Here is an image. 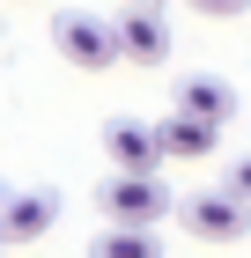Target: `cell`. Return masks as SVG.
I'll list each match as a JSON object with an SVG mask.
<instances>
[{
	"instance_id": "obj_1",
	"label": "cell",
	"mask_w": 251,
	"mask_h": 258,
	"mask_svg": "<svg viewBox=\"0 0 251 258\" xmlns=\"http://www.w3.org/2000/svg\"><path fill=\"white\" fill-rule=\"evenodd\" d=\"M96 207L111 221H148V229H155V221L170 214V184L155 177V170H118V177L96 184Z\"/></svg>"
},
{
	"instance_id": "obj_2",
	"label": "cell",
	"mask_w": 251,
	"mask_h": 258,
	"mask_svg": "<svg viewBox=\"0 0 251 258\" xmlns=\"http://www.w3.org/2000/svg\"><path fill=\"white\" fill-rule=\"evenodd\" d=\"M52 44H59V59L81 67V74H104V67H118V37H111V22H96L89 8H67V15L52 22Z\"/></svg>"
},
{
	"instance_id": "obj_3",
	"label": "cell",
	"mask_w": 251,
	"mask_h": 258,
	"mask_svg": "<svg viewBox=\"0 0 251 258\" xmlns=\"http://www.w3.org/2000/svg\"><path fill=\"white\" fill-rule=\"evenodd\" d=\"M111 37H118V59H133V67H163L170 59V22H163V8H126V15L111 22Z\"/></svg>"
},
{
	"instance_id": "obj_4",
	"label": "cell",
	"mask_w": 251,
	"mask_h": 258,
	"mask_svg": "<svg viewBox=\"0 0 251 258\" xmlns=\"http://www.w3.org/2000/svg\"><path fill=\"white\" fill-rule=\"evenodd\" d=\"M185 229H192L199 243H236L251 229V207L236 192H192L185 199Z\"/></svg>"
},
{
	"instance_id": "obj_5",
	"label": "cell",
	"mask_w": 251,
	"mask_h": 258,
	"mask_svg": "<svg viewBox=\"0 0 251 258\" xmlns=\"http://www.w3.org/2000/svg\"><path fill=\"white\" fill-rule=\"evenodd\" d=\"M104 155H111L118 170H163V162H170L148 118H111L104 125Z\"/></svg>"
},
{
	"instance_id": "obj_6",
	"label": "cell",
	"mask_w": 251,
	"mask_h": 258,
	"mask_svg": "<svg viewBox=\"0 0 251 258\" xmlns=\"http://www.w3.org/2000/svg\"><path fill=\"white\" fill-rule=\"evenodd\" d=\"M214 133H222V125H214V118H192V111H170V118H155V140H163V155H185V162L214 155Z\"/></svg>"
},
{
	"instance_id": "obj_7",
	"label": "cell",
	"mask_w": 251,
	"mask_h": 258,
	"mask_svg": "<svg viewBox=\"0 0 251 258\" xmlns=\"http://www.w3.org/2000/svg\"><path fill=\"white\" fill-rule=\"evenodd\" d=\"M177 111L229 125V118H236V89H229V81H214V74H185V81H177Z\"/></svg>"
},
{
	"instance_id": "obj_8",
	"label": "cell",
	"mask_w": 251,
	"mask_h": 258,
	"mask_svg": "<svg viewBox=\"0 0 251 258\" xmlns=\"http://www.w3.org/2000/svg\"><path fill=\"white\" fill-rule=\"evenodd\" d=\"M52 221H59V199H52V192H22V199H8L0 229H8V243H37Z\"/></svg>"
},
{
	"instance_id": "obj_9",
	"label": "cell",
	"mask_w": 251,
	"mask_h": 258,
	"mask_svg": "<svg viewBox=\"0 0 251 258\" xmlns=\"http://www.w3.org/2000/svg\"><path fill=\"white\" fill-rule=\"evenodd\" d=\"M89 258H163V243H155L148 221H111V229L89 243Z\"/></svg>"
},
{
	"instance_id": "obj_10",
	"label": "cell",
	"mask_w": 251,
	"mask_h": 258,
	"mask_svg": "<svg viewBox=\"0 0 251 258\" xmlns=\"http://www.w3.org/2000/svg\"><path fill=\"white\" fill-rule=\"evenodd\" d=\"M192 8H199V15H207V22H229V15H244L251 0H192Z\"/></svg>"
},
{
	"instance_id": "obj_11",
	"label": "cell",
	"mask_w": 251,
	"mask_h": 258,
	"mask_svg": "<svg viewBox=\"0 0 251 258\" xmlns=\"http://www.w3.org/2000/svg\"><path fill=\"white\" fill-rule=\"evenodd\" d=\"M229 192H236V199H244V207H251V155H244V162H236V170H229Z\"/></svg>"
},
{
	"instance_id": "obj_12",
	"label": "cell",
	"mask_w": 251,
	"mask_h": 258,
	"mask_svg": "<svg viewBox=\"0 0 251 258\" xmlns=\"http://www.w3.org/2000/svg\"><path fill=\"white\" fill-rule=\"evenodd\" d=\"M0 251H8V229H0Z\"/></svg>"
},
{
	"instance_id": "obj_13",
	"label": "cell",
	"mask_w": 251,
	"mask_h": 258,
	"mask_svg": "<svg viewBox=\"0 0 251 258\" xmlns=\"http://www.w3.org/2000/svg\"><path fill=\"white\" fill-rule=\"evenodd\" d=\"M140 8H163V0H140Z\"/></svg>"
}]
</instances>
